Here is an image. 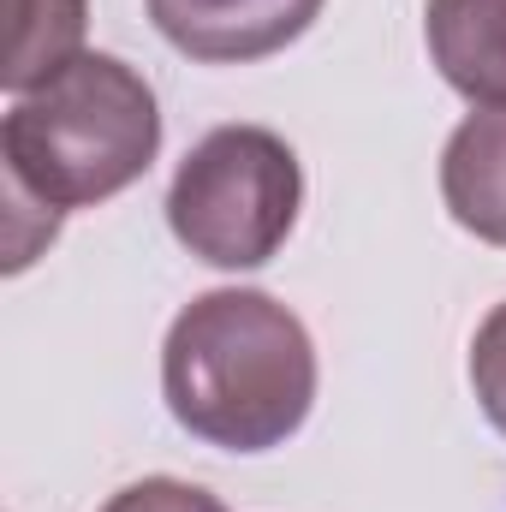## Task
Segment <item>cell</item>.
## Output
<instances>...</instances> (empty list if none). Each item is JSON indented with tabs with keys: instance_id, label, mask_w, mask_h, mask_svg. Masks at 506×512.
<instances>
[{
	"instance_id": "6da1fadb",
	"label": "cell",
	"mask_w": 506,
	"mask_h": 512,
	"mask_svg": "<svg viewBox=\"0 0 506 512\" xmlns=\"http://www.w3.org/2000/svg\"><path fill=\"white\" fill-rule=\"evenodd\" d=\"M161 149V108L149 78L120 54H78L48 84L24 90L0 120L6 173V268L18 274L54 245L60 215L96 209L149 173Z\"/></svg>"
},
{
	"instance_id": "3957f363",
	"label": "cell",
	"mask_w": 506,
	"mask_h": 512,
	"mask_svg": "<svg viewBox=\"0 0 506 512\" xmlns=\"http://www.w3.org/2000/svg\"><path fill=\"white\" fill-rule=\"evenodd\" d=\"M304 167L268 126H215L167 185V227L209 268H262L298 227Z\"/></svg>"
},
{
	"instance_id": "277c9868",
	"label": "cell",
	"mask_w": 506,
	"mask_h": 512,
	"mask_svg": "<svg viewBox=\"0 0 506 512\" xmlns=\"http://www.w3.org/2000/svg\"><path fill=\"white\" fill-rule=\"evenodd\" d=\"M328 0H149V24L167 48L203 66H251L292 48Z\"/></svg>"
},
{
	"instance_id": "7a4b0ae2",
	"label": "cell",
	"mask_w": 506,
	"mask_h": 512,
	"mask_svg": "<svg viewBox=\"0 0 506 512\" xmlns=\"http://www.w3.org/2000/svg\"><path fill=\"white\" fill-rule=\"evenodd\" d=\"M161 393L185 435L221 453H268L316 405L310 328L256 286L203 292L167 328Z\"/></svg>"
},
{
	"instance_id": "5b68a950",
	"label": "cell",
	"mask_w": 506,
	"mask_h": 512,
	"mask_svg": "<svg viewBox=\"0 0 506 512\" xmlns=\"http://www.w3.org/2000/svg\"><path fill=\"white\" fill-rule=\"evenodd\" d=\"M423 42L447 90L471 108H506V0H429Z\"/></svg>"
},
{
	"instance_id": "9c48e42d",
	"label": "cell",
	"mask_w": 506,
	"mask_h": 512,
	"mask_svg": "<svg viewBox=\"0 0 506 512\" xmlns=\"http://www.w3.org/2000/svg\"><path fill=\"white\" fill-rule=\"evenodd\" d=\"M102 512H227L209 489L197 483H179V477H143V483H126L120 495H108Z\"/></svg>"
},
{
	"instance_id": "8992f818",
	"label": "cell",
	"mask_w": 506,
	"mask_h": 512,
	"mask_svg": "<svg viewBox=\"0 0 506 512\" xmlns=\"http://www.w3.org/2000/svg\"><path fill=\"white\" fill-rule=\"evenodd\" d=\"M441 197H447V215L471 239L506 245V108H477L447 137Z\"/></svg>"
},
{
	"instance_id": "ba28073f",
	"label": "cell",
	"mask_w": 506,
	"mask_h": 512,
	"mask_svg": "<svg viewBox=\"0 0 506 512\" xmlns=\"http://www.w3.org/2000/svg\"><path fill=\"white\" fill-rule=\"evenodd\" d=\"M471 387H477L483 417L506 435V304H495L477 322V340H471Z\"/></svg>"
},
{
	"instance_id": "52a82bcc",
	"label": "cell",
	"mask_w": 506,
	"mask_h": 512,
	"mask_svg": "<svg viewBox=\"0 0 506 512\" xmlns=\"http://www.w3.org/2000/svg\"><path fill=\"white\" fill-rule=\"evenodd\" d=\"M6 66L0 84L12 96L48 84L60 66H72L84 54V24H90V0H6Z\"/></svg>"
}]
</instances>
